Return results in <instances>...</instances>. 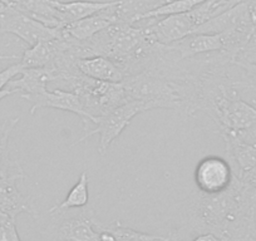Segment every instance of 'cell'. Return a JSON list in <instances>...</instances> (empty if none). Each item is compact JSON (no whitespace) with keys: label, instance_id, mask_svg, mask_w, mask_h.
<instances>
[{"label":"cell","instance_id":"cb8c5ba5","mask_svg":"<svg viewBox=\"0 0 256 241\" xmlns=\"http://www.w3.org/2000/svg\"><path fill=\"white\" fill-rule=\"evenodd\" d=\"M242 73L241 80L245 84H255L256 83V63L255 64H236Z\"/></svg>","mask_w":256,"mask_h":241},{"label":"cell","instance_id":"277c9868","mask_svg":"<svg viewBox=\"0 0 256 241\" xmlns=\"http://www.w3.org/2000/svg\"><path fill=\"white\" fill-rule=\"evenodd\" d=\"M6 33L14 34L32 46L39 42L59 38L60 29L49 28L18 9L0 3V38Z\"/></svg>","mask_w":256,"mask_h":241},{"label":"cell","instance_id":"7402d4cb","mask_svg":"<svg viewBox=\"0 0 256 241\" xmlns=\"http://www.w3.org/2000/svg\"><path fill=\"white\" fill-rule=\"evenodd\" d=\"M0 241H22L16 230V218L0 211Z\"/></svg>","mask_w":256,"mask_h":241},{"label":"cell","instance_id":"30bf717a","mask_svg":"<svg viewBox=\"0 0 256 241\" xmlns=\"http://www.w3.org/2000/svg\"><path fill=\"white\" fill-rule=\"evenodd\" d=\"M60 74L56 68L39 67V68H24L20 73V78L12 80L6 88L13 90L14 93L22 92L20 96L38 94L46 92V86L52 82H59Z\"/></svg>","mask_w":256,"mask_h":241},{"label":"cell","instance_id":"6da1fadb","mask_svg":"<svg viewBox=\"0 0 256 241\" xmlns=\"http://www.w3.org/2000/svg\"><path fill=\"white\" fill-rule=\"evenodd\" d=\"M256 191L234 174L232 182L218 194L198 191L188 214L187 230L214 234L221 240L256 238Z\"/></svg>","mask_w":256,"mask_h":241},{"label":"cell","instance_id":"f1b7e54d","mask_svg":"<svg viewBox=\"0 0 256 241\" xmlns=\"http://www.w3.org/2000/svg\"><path fill=\"white\" fill-rule=\"evenodd\" d=\"M0 3L6 4V6H10L12 0H0Z\"/></svg>","mask_w":256,"mask_h":241},{"label":"cell","instance_id":"5bb4252c","mask_svg":"<svg viewBox=\"0 0 256 241\" xmlns=\"http://www.w3.org/2000/svg\"><path fill=\"white\" fill-rule=\"evenodd\" d=\"M256 124V108L238 98L234 100L224 114L218 126L220 131H245Z\"/></svg>","mask_w":256,"mask_h":241},{"label":"cell","instance_id":"5b68a950","mask_svg":"<svg viewBox=\"0 0 256 241\" xmlns=\"http://www.w3.org/2000/svg\"><path fill=\"white\" fill-rule=\"evenodd\" d=\"M232 178L234 172L228 160L221 157H205L196 167L195 182L200 192H221L230 186Z\"/></svg>","mask_w":256,"mask_h":241},{"label":"cell","instance_id":"9c48e42d","mask_svg":"<svg viewBox=\"0 0 256 241\" xmlns=\"http://www.w3.org/2000/svg\"><path fill=\"white\" fill-rule=\"evenodd\" d=\"M98 224L92 210L64 218L56 230V241H100Z\"/></svg>","mask_w":256,"mask_h":241},{"label":"cell","instance_id":"7a4b0ae2","mask_svg":"<svg viewBox=\"0 0 256 241\" xmlns=\"http://www.w3.org/2000/svg\"><path fill=\"white\" fill-rule=\"evenodd\" d=\"M63 83L80 97L92 124H96L98 117L106 114L113 108L128 102L122 82L97 80L80 72Z\"/></svg>","mask_w":256,"mask_h":241},{"label":"cell","instance_id":"ffe728a7","mask_svg":"<svg viewBox=\"0 0 256 241\" xmlns=\"http://www.w3.org/2000/svg\"><path fill=\"white\" fill-rule=\"evenodd\" d=\"M206 0H170L166 4L162 6L157 8L156 10L151 12V13L146 14L142 18L150 19V18H160V16H174V14H182L186 12L192 10L198 6L202 4Z\"/></svg>","mask_w":256,"mask_h":241},{"label":"cell","instance_id":"d6986e66","mask_svg":"<svg viewBox=\"0 0 256 241\" xmlns=\"http://www.w3.org/2000/svg\"><path fill=\"white\" fill-rule=\"evenodd\" d=\"M102 228L112 232L116 241H167L170 238V236L164 238L161 235H152V234L141 232L134 228H126L120 221H114L110 225H102Z\"/></svg>","mask_w":256,"mask_h":241},{"label":"cell","instance_id":"4fadbf2b","mask_svg":"<svg viewBox=\"0 0 256 241\" xmlns=\"http://www.w3.org/2000/svg\"><path fill=\"white\" fill-rule=\"evenodd\" d=\"M77 67L82 74L97 80L106 82H122L124 73L107 56H96L90 58H80L77 60Z\"/></svg>","mask_w":256,"mask_h":241},{"label":"cell","instance_id":"ac0fdd59","mask_svg":"<svg viewBox=\"0 0 256 241\" xmlns=\"http://www.w3.org/2000/svg\"><path fill=\"white\" fill-rule=\"evenodd\" d=\"M88 185H90V180H88L87 171H83L80 174L78 182L70 188V194L67 198H64L60 204H56L53 208L48 210V214L52 216H60L64 212H67L70 208H82L90 201V190H88Z\"/></svg>","mask_w":256,"mask_h":241},{"label":"cell","instance_id":"8992f818","mask_svg":"<svg viewBox=\"0 0 256 241\" xmlns=\"http://www.w3.org/2000/svg\"><path fill=\"white\" fill-rule=\"evenodd\" d=\"M255 22L248 2H241L198 26L194 34H220L232 30H252Z\"/></svg>","mask_w":256,"mask_h":241},{"label":"cell","instance_id":"e0dca14e","mask_svg":"<svg viewBox=\"0 0 256 241\" xmlns=\"http://www.w3.org/2000/svg\"><path fill=\"white\" fill-rule=\"evenodd\" d=\"M116 0L112 2H86V0H77V2H68L63 3L59 2V12L63 16L64 24L73 23L88 16H96L104 9L110 8L114 4Z\"/></svg>","mask_w":256,"mask_h":241},{"label":"cell","instance_id":"8fae6325","mask_svg":"<svg viewBox=\"0 0 256 241\" xmlns=\"http://www.w3.org/2000/svg\"><path fill=\"white\" fill-rule=\"evenodd\" d=\"M58 6L59 0H12L10 4V6L40 22L44 26L60 29L66 26V24Z\"/></svg>","mask_w":256,"mask_h":241},{"label":"cell","instance_id":"83f0119b","mask_svg":"<svg viewBox=\"0 0 256 241\" xmlns=\"http://www.w3.org/2000/svg\"><path fill=\"white\" fill-rule=\"evenodd\" d=\"M9 59H19L18 56H4V54H0V62L2 60H9Z\"/></svg>","mask_w":256,"mask_h":241},{"label":"cell","instance_id":"3957f363","mask_svg":"<svg viewBox=\"0 0 256 241\" xmlns=\"http://www.w3.org/2000/svg\"><path fill=\"white\" fill-rule=\"evenodd\" d=\"M157 107L154 102H144V100H128L118 107L113 108L106 114L100 116L97 118L94 128L84 130V136L80 137V140L73 144V146L80 144V142L87 141L94 134H100V144H98V152L100 154L104 156L106 152L108 151V147L110 146L113 141L122 134L126 127L131 124V120L136 117L137 114L146 110H156Z\"/></svg>","mask_w":256,"mask_h":241},{"label":"cell","instance_id":"7c38bea8","mask_svg":"<svg viewBox=\"0 0 256 241\" xmlns=\"http://www.w3.org/2000/svg\"><path fill=\"white\" fill-rule=\"evenodd\" d=\"M66 46V40L60 36L53 40H43L24 50L20 58V64L24 68L48 67L56 62Z\"/></svg>","mask_w":256,"mask_h":241},{"label":"cell","instance_id":"603a6c76","mask_svg":"<svg viewBox=\"0 0 256 241\" xmlns=\"http://www.w3.org/2000/svg\"><path fill=\"white\" fill-rule=\"evenodd\" d=\"M23 70L24 67L20 64V62H19V63H16V64L9 66L8 68L2 70V72H0V90H6L8 83L10 82L12 80H14L16 76L20 74Z\"/></svg>","mask_w":256,"mask_h":241},{"label":"cell","instance_id":"d4e9b609","mask_svg":"<svg viewBox=\"0 0 256 241\" xmlns=\"http://www.w3.org/2000/svg\"><path fill=\"white\" fill-rule=\"evenodd\" d=\"M236 136L241 140V141L246 142L248 144H252L256 147V124H254L250 128L245 130V131L235 132Z\"/></svg>","mask_w":256,"mask_h":241},{"label":"cell","instance_id":"484cf974","mask_svg":"<svg viewBox=\"0 0 256 241\" xmlns=\"http://www.w3.org/2000/svg\"><path fill=\"white\" fill-rule=\"evenodd\" d=\"M235 84L236 87H238V90H250V92H255L256 93V83L255 84H245V83H242L241 80H235Z\"/></svg>","mask_w":256,"mask_h":241},{"label":"cell","instance_id":"2e32d148","mask_svg":"<svg viewBox=\"0 0 256 241\" xmlns=\"http://www.w3.org/2000/svg\"><path fill=\"white\" fill-rule=\"evenodd\" d=\"M19 122V117L9 118L0 126V177L24 174L23 168L16 160L12 158L9 152V137Z\"/></svg>","mask_w":256,"mask_h":241},{"label":"cell","instance_id":"4316f807","mask_svg":"<svg viewBox=\"0 0 256 241\" xmlns=\"http://www.w3.org/2000/svg\"><path fill=\"white\" fill-rule=\"evenodd\" d=\"M12 94H14V92L13 90H8V88H6V90H0V100H4V98L8 97V96H12Z\"/></svg>","mask_w":256,"mask_h":241},{"label":"cell","instance_id":"52a82bcc","mask_svg":"<svg viewBox=\"0 0 256 241\" xmlns=\"http://www.w3.org/2000/svg\"><path fill=\"white\" fill-rule=\"evenodd\" d=\"M23 100L33 103L30 108V114H36V110H43V108H54V110H66V112H72L74 114L80 116L82 118L83 126L90 120L87 112L83 108L82 102L80 97L72 90H46L43 93L30 96H20Z\"/></svg>","mask_w":256,"mask_h":241},{"label":"cell","instance_id":"9a60e30c","mask_svg":"<svg viewBox=\"0 0 256 241\" xmlns=\"http://www.w3.org/2000/svg\"><path fill=\"white\" fill-rule=\"evenodd\" d=\"M113 24L107 16L102 14V12L96 16H88V18L80 19V20L73 22L60 28L62 36L66 38L73 39L78 42H86L98 34L100 32L104 30L106 28Z\"/></svg>","mask_w":256,"mask_h":241},{"label":"cell","instance_id":"44dd1931","mask_svg":"<svg viewBox=\"0 0 256 241\" xmlns=\"http://www.w3.org/2000/svg\"><path fill=\"white\" fill-rule=\"evenodd\" d=\"M256 63V22L254 26V32L248 43L238 50L235 56L236 64H255Z\"/></svg>","mask_w":256,"mask_h":241},{"label":"cell","instance_id":"ba28073f","mask_svg":"<svg viewBox=\"0 0 256 241\" xmlns=\"http://www.w3.org/2000/svg\"><path fill=\"white\" fill-rule=\"evenodd\" d=\"M24 178L26 174L0 177V211L13 218H16V216L23 212L36 218L33 201L29 196L24 195L18 186Z\"/></svg>","mask_w":256,"mask_h":241}]
</instances>
